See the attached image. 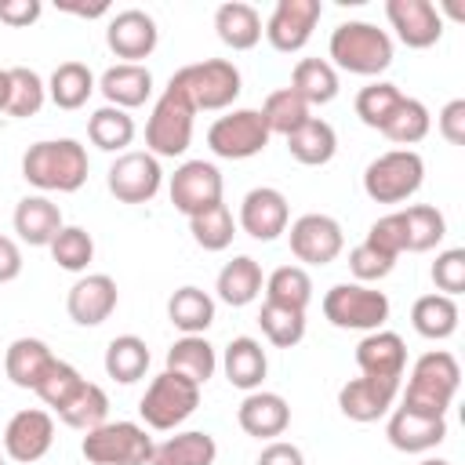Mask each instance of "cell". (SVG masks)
<instances>
[{"label": "cell", "instance_id": "1", "mask_svg": "<svg viewBox=\"0 0 465 465\" xmlns=\"http://www.w3.org/2000/svg\"><path fill=\"white\" fill-rule=\"evenodd\" d=\"M87 149L76 138H47L22 156V178L44 193H76L87 182Z\"/></svg>", "mask_w": 465, "mask_h": 465}, {"label": "cell", "instance_id": "2", "mask_svg": "<svg viewBox=\"0 0 465 465\" xmlns=\"http://www.w3.org/2000/svg\"><path fill=\"white\" fill-rule=\"evenodd\" d=\"M331 65L356 73V76H378L392 65V36L378 29L374 22H341L331 33Z\"/></svg>", "mask_w": 465, "mask_h": 465}, {"label": "cell", "instance_id": "3", "mask_svg": "<svg viewBox=\"0 0 465 465\" xmlns=\"http://www.w3.org/2000/svg\"><path fill=\"white\" fill-rule=\"evenodd\" d=\"M458 385H461L458 360L450 352H443V349H432V352L414 360V371H411V381H407V392H403L400 407L443 418L450 400H454V392H458Z\"/></svg>", "mask_w": 465, "mask_h": 465}, {"label": "cell", "instance_id": "4", "mask_svg": "<svg viewBox=\"0 0 465 465\" xmlns=\"http://www.w3.org/2000/svg\"><path fill=\"white\" fill-rule=\"evenodd\" d=\"M153 436L138 421H102L98 429L84 432L80 454L87 465H149Z\"/></svg>", "mask_w": 465, "mask_h": 465}, {"label": "cell", "instance_id": "5", "mask_svg": "<svg viewBox=\"0 0 465 465\" xmlns=\"http://www.w3.org/2000/svg\"><path fill=\"white\" fill-rule=\"evenodd\" d=\"M425 182V160L414 149H389L363 171V193L374 203H403Z\"/></svg>", "mask_w": 465, "mask_h": 465}, {"label": "cell", "instance_id": "6", "mask_svg": "<svg viewBox=\"0 0 465 465\" xmlns=\"http://www.w3.org/2000/svg\"><path fill=\"white\" fill-rule=\"evenodd\" d=\"M171 87H178L193 109H225L236 102V94L243 91L240 87V69L229 62V58H207V62H193V65H182L174 76H171Z\"/></svg>", "mask_w": 465, "mask_h": 465}, {"label": "cell", "instance_id": "7", "mask_svg": "<svg viewBox=\"0 0 465 465\" xmlns=\"http://www.w3.org/2000/svg\"><path fill=\"white\" fill-rule=\"evenodd\" d=\"M193 102L178 91V87H163V94L156 98L149 124H145V153L153 156H182L193 142Z\"/></svg>", "mask_w": 465, "mask_h": 465}, {"label": "cell", "instance_id": "8", "mask_svg": "<svg viewBox=\"0 0 465 465\" xmlns=\"http://www.w3.org/2000/svg\"><path fill=\"white\" fill-rule=\"evenodd\" d=\"M323 316L338 331H381L389 320V298L385 291H374L367 283H334L323 294Z\"/></svg>", "mask_w": 465, "mask_h": 465}, {"label": "cell", "instance_id": "9", "mask_svg": "<svg viewBox=\"0 0 465 465\" xmlns=\"http://www.w3.org/2000/svg\"><path fill=\"white\" fill-rule=\"evenodd\" d=\"M196 407H200V385H193L182 374L163 371V374H156L149 381V389H145V396L138 403V414H142V421L149 429L167 432V429H178Z\"/></svg>", "mask_w": 465, "mask_h": 465}, {"label": "cell", "instance_id": "10", "mask_svg": "<svg viewBox=\"0 0 465 465\" xmlns=\"http://www.w3.org/2000/svg\"><path fill=\"white\" fill-rule=\"evenodd\" d=\"M207 145L222 160H251L269 145V127L258 109H232L211 124Z\"/></svg>", "mask_w": 465, "mask_h": 465}, {"label": "cell", "instance_id": "11", "mask_svg": "<svg viewBox=\"0 0 465 465\" xmlns=\"http://www.w3.org/2000/svg\"><path fill=\"white\" fill-rule=\"evenodd\" d=\"M171 203L185 218L203 214L207 207L222 203V174H218V167L207 163V160H185L171 174Z\"/></svg>", "mask_w": 465, "mask_h": 465}, {"label": "cell", "instance_id": "12", "mask_svg": "<svg viewBox=\"0 0 465 465\" xmlns=\"http://www.w3.org/2000/svg\"><path fill=\"white\" fill-rule=\"evenodd\" d=\"M345 247V232L331 214H302L291 225V254L305 265H331Z\"/></svg>", "mask_w": 465, "mask_h": 465}, {"label": "cell", "instance_id": "13", "mask_svg": "<svg viewBox=\"0 0 465 465\" xmlns=\"http://www.w3.org/2000/svg\"><path fill=\"white\" fill-rule=\"evenodd\" d=\"M163 185L160 160L153 153H124L109 167V193L120 203H149Z\"/></svg>", "mask_w": 465, "mask_h": 465}, {"label": "cell", "instance_id": "14", "mask_svg": "<svg viewBox=\"0 0 465 465\" xmlns=\"http://www.w3.org/2000/svg\"><path fill=\"white\" fill-rule=\"evenodd\" d=\"M320 15H323L320 0H280V4L272 7V15H269V22H265L262 33L269 36V44H272L276 51L294 54V51H302V47L309 44V36H312Z\"/></svg>", "mask_w": 465, "mask_h": 465}, {"label": "cell", "instance_id": "15", "mask_svg": "<svg viewBox=\"0 0 465 465\" xmlns=\"http://www.w3.org/2000/svg\"><path fill=\"white\" fill-rule=\"evenodd\" d=\"M156 40H160V29L153 22V15L138 11V7H127V11H116L105 25V44L116 58L131 62V65H142V58H149L156 51Z\"/></svg>", "mask_w": 465, "mask_h": 465}, {"label": "cell", "instance_id": "16", "mask_svg": "<svg viewBox=\"0 0 465 465\" xmlns=\"http://www.w3.org/2000/svg\"><path fill=\"white\" fill-rule=\"evenodd\" d=\"M51 443H54V418L40 407L18 411L4 429V450L11 461H22V465L40 461L51 450Z\"/></svg>", "mask_w": 465, "mask_h": 465}, {"label": "cell", "instance_id": "17", "mask_svg": "<svg viewBox=\"0 0 465 465\" xmlns=\"http://www.w3.org/2000/svg\"><path fill=\"white\" fill-rule=\"evenodd\" d=\"M120 302V291H116V280L105 276V272H87L80 276L69 294H65V309H69V320L80 323V327H98L113 316Z\"/></svg>", "mask_w": 465, "mask_h": 465}, {"label": "cell", "instance_id": "18", "mask_svg": "<svg viewBox=\"0 0 465 465\" xmlns=\"http://www.w3.org/2000/svg\"><path fill=\"white\" fill-rule=\"evenodd\" d=\"M385 18L396 29L400 44L425 51L443 36V18L429 0H385Z\"/></svg>", "mask_w": 465, "mask_h": 465}, {"label": "cell", "instance_id": "19", "mask_svg": "<svg viewBox=\"0 0 465 465\" xmlns=\"http://www.w3.org/2000/svg\"><path fill=\"white\" fill-rule=\"evenodd\" d=\"M287 218H291V207H287V196L272 185H258L243 196L240 203V229L251 236V240H276L280 232H287Z\"/></svg>", "mask_w": 465, "mask_h": 465}, {"label": "cell", "instance_id": "20", "mask_svg": "<svg viewBox=\"0 0 465 465\" xmlns=\"http://www.w3.org/2000/svg\"><path fill=\"white\" fill-rule=\"evenodd\" d=\"M396 396H400V381L360 374L338 389V407L349 421H378L381 414H389Z\"/></svg>", "mask_w": 465, "mask_h": 465}, {"label": "cell", "instance_id": "21", "mask_svg": "<svg viewBox=\"0 0 465 465\" xmlns=\"http://www.w3.org/2000/svg\"><path fill=\"white\" fill-rule=\"evenodd\" d=\"M385 436L403 454H425L447 440V421L432 418V414H418L411 407H396L385 425Z\"/></svg>", "mask_w": 465, "mask_h": 465}, {"label": "cell", "instance_id": "22", "mask_svg": "<svg viewBox=\"0 0 465 465\" xmlns=\"http://www.w3.org/2000/svg\"><path fill=\"white\" fill-rule=\"evenodd\" d=\"M356 367L367 378H385V381H400L403 367H407V345L396 331H371L360 338L356 345Z\"/></svg>", "mask_w": 465, "mask_h": 465}, {"label": "cell", "instance_id": "23", "mask_svg": "<svg viewBox=\"0 0 465 465\" xmlns=\"http://www.w3.org/2000/svg\"><path fill=\"white\" fill-rule=\"evenodd\" d=\"M236 421L247 436L254 440H276L287 432L291 425V407L280 392H265V389H254L243 396L240 411H236Z\"/></svg>", "mask_w": 465, "mask_h": 465}, {"label": "cell", "instance_id": "24", "mask_svg": "<svg viewBox=\"0 0 465 465\" xmlns=\"http://www.w3.org/2000/svg\"><path fill=\"white\" fill-rule=\"evenodd\" d=\"M98 91L105 94L109 105L116 109H138L145 105V98L153 94V73L145 65H131V62H120V65H109L98 80Z\"/></svg>", "mask_w": 465, "mask_h": 465}, {"label": "cell", "instance_id": "25", "mask_svg": "<svg viewBox=\"0 0 465 465\" xmlns=\"http://www.w3.org/2000/svg\"><path fill=\"white\" fill-rule=\"evenodd\" d=\"M62 229V211L47 196H22L15 207V232L29 247H51Z\"/></svg>", "mask_w": 465, "mask_h": 465}, {"label": "cell", "instance_id": "26", "mask_svg": "<svg viewBox=\"0 0 465 465\" xmlns=\"http://www.w3.org/2000/svg\"><path fill=\"white\" fill-rule=\"evenodd\" d=\"M222 367H225L229 385H236V389H243V392H254V389H262V381H265L269 360H265L262 341L240 334V338H232V341L225 345Z\"/></svg>", "mask_w": 465, "mask_h": 465}, {"label": "cell", "instance_id": "27", "mask_svg": "<svg viewBox=\"0 0 465 465\" xmlns=\"http://www.w3.org/2000/svg\"><path fill=\"white\" fill-rule=\"evenodd\" d=\"M396 222H400V243L411 254L432 251L447 236V218L429 203H414V207L396 211Z\"/></svg>", "mask_w": 465, "mask_h": 465}, {"label": "cell", "instance_id": "28", "mask_svg": "<svg viewBox=\"0 0 465 465\" xmlns=\"http://www.w3.org/2000/svg\"><path fill=\"white\" fill-rule=\"evenodd\" d=\"M214 367H218V356H214V345L203 334H182L167 349V371L189 378L193 385H207Z\"/></svg>", "mask_w": 465, "mask_h": 465}, {"label": "cell", "instance_id": "29", "mask_svg": "<svg viewBox=\"0 0 465 465\" xmlns=\"http://www.w3.org/2000/svg\"><path fill=\"white\" fill-rule=\"evenodd\" d=\"M214 458H218L214 436L189 429V432H174L171 440L156 443L149 465H214Z\"/></svg>", "mask_w": 465, "mask_h": 465}, {"label": "cell", "instance_id": "30", "mask_svg": "<svg viewBox=\"0 0 465 465\" xmlns=\"http://www.w3.org/2000/svg\"><path fill=\"white\" fill-rule=\"evenodd\" d=\"M214 33L225 47L232 51H251L258 40H262V15L243 4V0H232V4H222L214 11Z\"/></svg>", "mask_w": 465, "mask_h": 465}, {"label": "cell", "instance_id": "31", "mask_svg": "<svg viewBox=\"0 0 465 465\" xmlns=\"http://www.w3.org/2000/svg\"><path fill=\"white\" fill-rule=\"evenodd\" d=\"M287 153H291L298 163H305V167H323V163H331L334 153H338V134H334V127H331L327 120L309 116L298 131L287 134Z\"/></svg>", "mask_w": 465, "mask_h": 465}, {"label": "cell", "instance_id": "32", "mask_svg": "<svg viewBox=\"0 0 465 465\" xmlns=\"http://www.w3.org/2000/svg\"><path fill=\"white\" fill-rule=\"evenodd\" d=\"M214 291L225 305L240 309V305H251L258 294H262V265L251 258V254H240L232 262L222 265L218 280H214Z\"/></svg>", "mask_w": 465, "mask_h": 465}, {"label": "cell", "instance_id": "33", "mask_svg": "<svg viewBox=\"0 0 465 465\" xmlns=\"http://www.w3.org/2000/svg\"><path fill=\"white\" fill-rule=\"evenodd\" d=\"M51 349L40 341V338H15L7 345V356H4V371L7 378L18 385V389H36V381L44 378V371L51 367Z\"/></svg>", "mask_w": 465, "mask_h": 465}, {"label": "cell", "instance_id": "34", "mask_svg": "<svg viewBox=\"0 0 465 465\" xmlns=\"http://www.w3.org/2000/svg\"><path fill=\"white\" fill-rule=\"evenodd\" d=\"M291 91H298L305 105H327L338 98V69L327 58H302L291 73Z\"/></svg>", "mask_w": 465, "mask_h": 465}, {"label": "cell", "instance_id": "35", "mask_svg": "<svg viewBox=\"0 0 465 465\" xmlns=\"http://www.w3.org/2000/svg\"><path fill=\"white\" fill-rule=\"evenodd\" d=\"M167 320L182 334H203L214 323V298L200 287H178L167 302Z\"/></svg>", "mask_w": 465, "mask_h": 465}, {"label": "cell", "instance_id": "36", "mask_svg": "<svg viewBox=\"0 0 465 465\" xmlns=\"http://www.w3.org/2000/svg\"><path fill=\"white\" fill-rule=\"evenodd\" d=\"M411 323L421 338L443 341L458 331V302L447 294H421L411 309Z\"/></svg>", "mask_w": 465, "mask_h": 465}, {"label": "cell", "instance_id": "37", "mask_svg": "<svg viewBox=\"0 0 465 465\" xmlns=\"http://www.w3.org/2000/svg\"><path fill=\"white\" fill-rule=\"evenodd\" d=\"M149 371V345L138 334H120L105 349V374L120 385L138 381Z\"/></svg>", "mask_w": 465, "mask_h": 465}, {"label": "cell", "instance_id": "38", "mask_svg": "<svg viewBox=\"0 0 465 465\" xmlns=\"http://www.w3.org/2000/svg\"><path fill=\"white\" fill-rule=\"evenodd\" d=\"M94 73L84 65V62H62L54 73H51V84H47V94L58 109H80L87 105L91 91H94Z\"/></svg>", "mask_w": 465, "mask_h": 465}, {"label": "cell", "instance_id": "39", "mask_svg": "<svg viewBox=\"0 0 465 465\" xmlns=\"http://www.w3.org/2000/svg\"><path fill=\"white\" fill-rule=\"evenodd\" d=\"M429 127H432V116H429V109H425V102H418V98H400L396 102V109L389 113V120L381 124V134L389 138V142H396V145H418L425 134H429Z\"/></svg>", "mask_w": 465, "mask_h": 465}, {"label": "cell", "instance_id": "40", "mask_svg": "<svg viewBox=\"0 0 465 465\" xmlns=\"http://www.w3.org/2000/svg\"><path fill=\"white\" fill-rule=\"evenodd\" d=\"M87 138L102 153H120V149H127L134 142V120L116 105H102L87 120Z\"/></svg>", "mask_w": 465, "mask_h": 465}, {"label": "cell", "instance_id": "41", "mask_svg": "<svg viewBox=\"0 0 465 465\" xmlns=\"http://www.w3.org/2000/svg\"><path fill=\"white\" fill-rule=\"evenodd\" d=\"M69 429H80V432H91V429H98L105 418H109V396H105V389L102 385H94V381H84L80 385V392L62 407V411H54Z\"/></svg>", "mask_w": 465, "mask_h": 465}, {"label": "cell", "instance_id": "42", "mask_svg": "<svg viewBox=\"0 0 465 465\" xmlns=\"http://www.w3.org/2000/svg\"><path fill=\"white\" fill-rule=\"evenodd\" d=\"M265 302L305 312V305L312 302V280H309V272L302 265H280L265 280Z\"/></svg>", "mask_w": 465, "mask_h": 465}, {"label": "cell", "instance_id": "43", "mask_svg": "<svg viewBox=\"0 0 465 465\" xmlns=\"http://www.w3.org/2000/svg\"><path fill=\"white\" fill-rule=\"evenodd\" d=\"M258 113H262L269 134H283V138H287L291 131H298V127L309 120V105H305V98H302L298 91H291V87L272 91Z\"/></svg>", "mask_w": 465, "mask_h": 465}, {"label": "cell", "instance_id": "44", "mask_svg": "<svg viewBox=\"0 0 465 465\" xmlns=\"http://www.w3.org/2000/svg\"><path fill=\"white\" fill-rule=\"evenodd\" d=\"M7 105H4V113H11V116H36L40 113V105H44V98H47V87H44V80L33 73V69H25V65H15V69H7Z\"/></svg>", "mask_w": 465, "mask_h": 465}, {"label": "cell", "instance_id": "45", "mask_svg": "<svg viewBox=\"0 0 465 465\" xmlns=\"http://www.w3.org/2000/svg\"><path fill=\"white\" fill-rule=\"evenodd\" d=\"M189 232H193V240L203 251H225L232 243V236H236V222H232V214H229L225 203H214L203 214H193L189 218Z\"/></svg>", "mask_w": 465, "mask_h": 465}, {"label": "cell", "instance_id": "46", "mask_svg": "<svg viewBox=\"0 0 465 465\" xmlns=\"http://www.w3.org/2000/svg\"><path fill=\"white\" fill-rule=\"evenodd\" d=\"M51 258L58 262V269L65 272H84L94 258V240L87 229L80 225H62L58 236L51 240Z\"/></svg>", "mask_w": 465, "mask_h": 465}, {"label": "cell", "instance_id": "47", "mask_svg": "<svg viewBox=\"0 0 465 465\" xmlns=\"http://www.w3.org/2000/svg\"><path fill=\"white\" fill-rule=\"evenodd\" d=\"M258 323H262V334L276 349H291L305 338V312H298V309H283V305L265 302L258 312Z\"/></svg>", "mask_w": 465, "mask_h": 465}, {"label": "cell", "instance_id": "48", "mask_svg": "<svg viewBox=\"0 0 465 465\" xmlns=\"http://www.w3.org/2000/svg\"><path fill=\"white\" fill-rule=\"evenodd\" d=\"M87 378H80V371L73 367V363H65V360H51V367L44 371V378L36 381V396L51 407V411H62L76 392H80V385H84Z\"/></svg>", "mask_w": 465, "mask_h": 465}, {"label": "cell", "instance_id": "49", "mask_svg": "<svg viewBox=\"0 0 465 465\" xmlns=\"http://www.w3.org/2000/svg\"><path fill=\"white\" fill-rule=\"evenodd\" d=\"M400 98H403V91H400L396 84H389V80H374V84H367V87L356 94V116H360L367 127L381 131V124L389 120V113L396 109Z\"/></svg>", "mask_w": 465, "mask_h": 465}, {"label": "cell", "instance_id": "50", "mask_svg": "<svg viewBox=\"0 0 465 465\" xmlns=\"http://www.w3.org/2000/svg\"><path fill=\"white\" fill-rule=\"evenodd\" d=\"M392 265H396V254H389L385 247L371 243L367 236H363V243H356L352 254H349V269H352V276H356L360 283L385 280V276L392 272Z\"/></svg>", "mask_w": 465, "mask_h": 465}, {"label": "cell", "instance_id": "51", "mask_svg": "<svg viewBox=\"0 0 465 465\" xmlns=\"http://www.w3.org/2000/svg\"><path fill=\"white\" fill-rule=\"evenodd\" d=\"M432 283L447 298H454V294L465 291V251L461 247H450V251L436 254V262H432Z\"/></svg>", "mask_w": 465, "mask_h": 465}, {"label": "cell", "instance_id": "52", "mask_svg": "<svg viewBox=\"0 0 465 465\" xmlns=\"http://www.w3.org/2000/svg\"><path fill=\"white\" fill-rule=\"evenodd\" d=\"M436 124H440V134H443L450 145H465V98L447 102Z\"/></svg>", "mask_w": 465, "mask_h": 465}, {"label": "cell", "instance_id": "53", "mask_svg": "<svg viewBox=\"0 0 465 465\" xmlns=\"http://www.w3.org/2000/svg\"><path fill=\"white\" fill-rule=\"evenodd\" d=\"M40 11H44L40 0H7V4H0V22L22 29V25H33L40 18Z\"/></svg>", "mask_w": 465, "mask_h": 465}, {"label": "cell", "instance_id": "54", "mask_svg": "<svg viewBox=\"0 0 465 465\" xmlns=\"http://www.w3.org/2000/svg\"><path fill=\"white\" fill-rule=\"evenodd\" d=\"M258 465H305V454L287 440H272L269 447H262Z\"/></svg>", "mask_w": 465, "mask_h": 465}, {"label": "cell", "instance_id": "55", "mask_svg": "<svg viewBox=\"0 0 465 465\" xmlns=\"http://www.w3.org/2000/svg\"><path fill=\"white\" fill-rule=\"evenodd\" d=\"M18 272H22V251L11 236H0V283L18 280Z\"/></svg>", "mask_w": 465, "mask_h": 465}, {"label": "cell", "instance_id": "56", "mask_svg": "<svg viewBox=\"0 0 465 465\" xmlns=\"http://www.w3.org/2000/svg\"><path fill=\"white\" fill-rule=\"evenodd\" d=\"M62 11L84 15V18H98V15H105V11H109V4H91V7H84V4H62Z\"/></svg>", "mask_w": 465, "mask_h": 465}, {"label": "cell", "instance_id": "57", "mask_svg": "<svg viewBox=\"0 0 465 465\" xmlns=\"http://www.w3.org/2000/svg\"><path fill=\"white\" fill-rule=\"evenodd\" d=\"M7 87H11V84H7V69H0V109L7 105Z\"/></svg>", "mask_w": 465, "mask_h": 465}, {"label": "cell", "instance_id": "58", "mask_svg": "<svg viewBox=\"0 0 465 465\" xmlns=\"http://www.w3.org/2000/svg\"><path fill=\"white\" fill-rule=\"evenodd\" d=\"M421 465H450V461H443V458H425Z\"/></svg>", "mask_w": 465, "mask_h": 465}, {"label": "cell", "instance_id": "59", "mask_svg": "<svg viewBox=\"0 0 465 465\" xmlns=\"http://www.w3.org/2000/svg\"><path fill=\"white\" fill-rule=\"evenodd\" d=\"M0 465H4V454H0Z\"/></svg>", "mask_w": 465, "mask_h": 465}]
</instances>
